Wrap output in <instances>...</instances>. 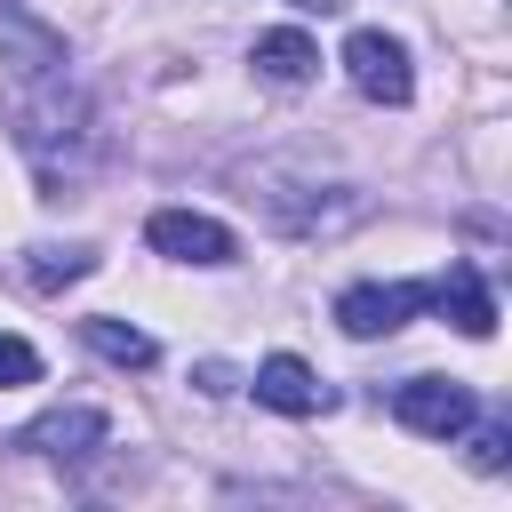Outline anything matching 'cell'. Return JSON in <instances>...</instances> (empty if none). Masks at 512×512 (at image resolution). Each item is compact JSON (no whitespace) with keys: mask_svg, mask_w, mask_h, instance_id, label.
Returning a JSON list of instances; mask_svg holds the SVG:
<instances>
[{"mask_svg":"<svg viewBox=\"0 0 512 512\" xmlns=\"http://www.w3.org/2000/svg\"><path fill=\"white\" fill-rule=\"evenodd\" d=\"M344 80L368 96V104H408L416 96V64H408V40H392V32H376V24H360L352 40H344Z\"/></svg>","mask_w":512,"mask_h":512,"instance_id":"3957f363","label":"cell"},{"mask_svg":"<svg viewBox=\"0 0 512 512\" xmlns=\"http://www.w3.org/2000/svg\"><path fill=\"white\" fill-rule=\"evenodd\" d=\"M16 384H40V352L0 328V392H16Z\"/></svg>","mask_w":512,"mask_h":512,"instance_id":"9a60e30c","label":"cell"},{"mask_svg":"<svg viewBox=\"0 0 512 512\" xmlns=\"http://www.w3.org/2000/svg\"><path fill=\"white\" fill-rule=\"evenodd\" d=\"M80 336H88V352H104L112 368H152V360H160V344H152L144 328H128V320H112V312H96V320H80Z\"/></svg>","mask_w":512,"mask_h":512,"instance_id":"4fadbf2b","label":"cell"},{"mask_svg":"<svg viewBox=\"0 0 512 512\" xmlns=\"http://www.w3.org/2000/svg\"><path fill=\"white\" fill-rule=\"evenodd\" d=\"M144 240H152V256H168V264H232V256H240L232 224H216V216H200V208H152V216H144Z\"/></svg>","mask_w":512,"mask_h":512,"instance_id":"8992f818","label":"cell"},{"mask_svg":"<svg viewBox=\"0 0 512 512\" xmlns=\"http://www.w3.org/2000/svg\"><path fill=\"white\" fill-rule=\"evenodd\" d=\"M424 312H448L464 336H496V296H488L480 264H448V272L432 280V304H424Z\"/></svg>","mask_w":512,"mask_h":512,"instance_id":"30bf717a","label":"cell"},{"mask_svg":"<svg viewBox=\"0 0 512 512\" xmlns=\"http://www.w3.org/2000/svg\"><path fill=\"white\" fill-rule=\"evenodd\" d=\"M432 304V280H352L344 296H336V328L344 336H392L400 320H416Z\"/></svg>","mask_w":512,"mask_h":512,"instance_id":"277c9868","label":"cell"},{"mask_svg":"<svg viewBox=\"0 0 512 512\" xmlns=\"http://www.w3.org/2000/svg\"><path fill=\"white\" fill-rule=\"evenodd\" d=\"M248 64H256V80H264V88H304V80L320 72V48H312V32H304V24H272V32H256Z\"/></svg>","mask_w":512,"mask_h":512,"instance_id":"9c48e42d","label":"cell"},{"mask_svg":"<svg viewBox=\"0 0 512 512\" xmlns=\"http://www.w3.org/2000/svg\"><path fill=\"white\" fill-rule=\"evenodd\" d=\"M0 112H8V136H16L40 200H64V192H80V184L104 168V112H96V96H88L64 64L8 72Z\"/></svg>","mask_w":512,"mask_h":512,"instance_id":"6da1fadb","label":"cell"},{"mask_svg":"<svg viewBox=\"0 0 512 512\" xmlns=\"http://www.w3.org/2000/svg\"><path fill=\"white\" fill-rule=\"evenodd\" d=\"M240 184H248V208L288 240H336V232H352L368 216L360 184H320L312 168H288V160H256Z\"/></svg>","mask_w":512,"mask_h":512,"instance_id":"7a4b0ae2","label":"cell"},{"mask_svg":"<svg viewBox=\"0 0 512 512\" xmlns=\"http://www.w3.org/2000/svg\"><path fill=\"white\" fill-rule=\"evenodd\" d=\"M192 384H200L208 400H224V392H232V368H224V360H200V368H192Z\"/></svg>","mask_w":512,"mask_h":512,"instance_id":"2e32d148","label":"cell"},{"mask_svg":"<svg viewBox=\"0 0 512 512\" xmlns=\"http://www.w3.org/2000/svg\"><path fill=\"white\" fill-rule=\"evenodd\" d=\"M288 8H296V16H336L344 0H288Z\"/></svg>","mask_w":512,"mask_h":512,"instance_id":"e0dca14e","label":"cell"},{"mask_svg":"<svg viewBox=\"0 0 512 512\" xmlns=\"http://www.w3.org/2000/svg\"><path fill=\"white\" fill-rule=\"evenodd\" d=\"M104 440H112V416L88 408V400L48 408V416H32V424L16 432V448H24V456H48V464H80V456H96Z\"/></svg>","mask_w":512,"mask_h":512,"instance_id":"52a82bcc","label":"cell"},{"mask_svg":"<svg viewBox=\"0 0 512 512\" xmlns=\"http://www.w3.org/2000/svg\"><path fill=\"white\" fill-rule=\"evenodd\" d=\"M248 384H256V400H264L272 416H320V408H328V384H320V376H312L296 352L256 360V376H248Z\"/></svg>","mask_w":512,"mask_h":512,"instance_id":"ba28073f","label":"cell"},{"mask_svg":"<svg viewBox=\"0 0 512 512\" xmlns=\"http://www.w3.org/2000/svg\"><path fill=\"white\" fill-rule=\"evenodd\" d=\"M456 440H464L472 472H504V464H512V424H504V416H472Z\"/></svg>","mask_w":512,"mask_h":512,"instance_id":"5bb4252c","label":"cell"},{"mask_svg":"<svg viewBox=\"0 0 512 512\" xmlns=\"http://www.w3.org/2000/svg\"><path fill=\"white\" fill-rule=\"evenodd\" d=\"M0 64L8 72H40V64H72V56H64V40L48 24H32L24 8H0Z\"/></svg>","mask_w":512,"mask_h":512,"instance_id":"8fae6325","label":"cell"},{"mask_svg":"<svg viewBox=\"0 0 512 512\" xmlns=\"http://www.w3.org/2000/svg\"><path fill=\"white\" fill-rule=\"evenodd\" d=\"M392 416H400L416 440H456V432L480 416V400H472V384H456V376H408V384L392 392Z\"/></svg>","mask_w":512,"mask_h":512,"instance_id":"5b68a950","label":"cell"},{"mask_svg":"<svg viewBox=\"0 0 512 512\" xmlns=\"http://www.w3.org/2000/svg\"><path fill=\"white\" fill-rule=\"evenodd\" d=\"M104 256L88 248V240H72V248H56V240H40V248H24V280L32 288H72V280H88Z\"/></svg>","mask_w":512,"mask_h":512,"instance_id":"7c38bea8","label":"cell"}]
</instances>
